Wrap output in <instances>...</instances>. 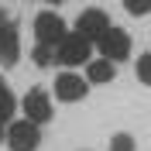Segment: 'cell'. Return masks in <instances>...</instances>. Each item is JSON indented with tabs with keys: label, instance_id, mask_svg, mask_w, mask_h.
Segmentation results:
<instances>
[{
	"label": "cell",
	"instance_id": "cell-2",
	"mask_svg": "<svg viewBox=\"0 0 151 151\" xmlns=\"http://www.w3.org/2000/svg\"><path fill=\"white\" fill-rule=\"evenodd\" d=\"M65 35H69L65 21L58 17L55 10H41V14L35 17V38H38V45H52V48H55Z\"/></svg>",
	"mask_w": 151,
	"mask_h": 151
},
{
	"label": "cell",
	"instance_id": "cell-14",
	"mask_svg": "<svg viewBox=\"0 0 151 151\" xmlns=\"http://www.w3.org/2000/svg\"><path fill=\"white\" fill-rule=\"evenodd\" d=\"M7 127H10V124L4 120V117H0V141H7Z\"/></svg>",
	"mask_w": 151,
	"mask_h": 151
},
{
	"label": "cell",
	"instance_id": "cell-6",
	"mask_svg": "<svg viewBox=\"0 0 151 151\" xmlns=\"http://www.w3.org/2000/svg\"><path fill=\"white\" fill-rule=\"evenodd\" d=\"M100 55L103 58H110V62H120V58H127V52H131V38H127V31H120V28H110L100 41Z\"/></svg>",
	"mask_w": 151,
	"mask_h": 151
},
{
	"label": "cell",
	"instance_id": "cell-1",
	"mask_svg": "<svg viewBox=\"0 0 151 151\" xmlns=\"http://www.w3.org/2000/svg\"><path fill=\"white\" fill-rule=\"evenodd\" d=\"M89 52H93V41L83 38L79 31H69L55 45V62H62V65H89Z\"/></svg>",
	"mask_w": 151,
	"mask_h": 151
},
{
	"label": "cell",
	"instance_id": "cell-7",
	"mask_svg": "<svg viewBox=\"0 0 151 151\" xmlns=\"http://www.w3.org/2000/svg\"><path fill=\"white\" fill-rule=\"evenodd\" d=\"M24 120H31V124H48L52 120V103H48V96H45V89H31L28 96H24Z\"/></svg>",
	"mask_w": 151,
	"mask_h": 151
},
{
	"label": "cell",
	"instance_id": "cell-12",
	"mask_svg": "<svg viewBox=\"0 0 151 151\" xmlns=\"http://www.w3.org/2000/svg\"><path fill=\"white\" fill-rule=\"evenodd\" d=\"M124 10L134 14V17H144V14L151 10V0H124Z\"/></svg>",
	"mask_w": 151,
	"mask_h": 151
},
{
	"label": "cell",
	"instance_id": "cell-17",
	"mask_svg": "<svg viewBox=\"0 0 151 151\" xmlns=\"http://www.w3.org/2000/svg\"><path fill=\"white\" fill-rule=\"evenodd\" d=\"M45 4H62V0H45Z\"/></svg>",
	"mask_w": 151,
	"mask_h": 151
},
{
	"label": "cell",
	"instance_id": "cell-15",
	"mask_svg": "<svg viewBox=\"0 0 151 151\" xmlns=\"http://www.w3.org/2000/svg\"><path fill=\"white\" fill-rule=\"evenodd\" d=\"M4 93H7V83H4V79H0V96H4Z\"/></svg>",
	"mask_w": 151,
	"mask_h": 151
},
{
	"label": "cell",
	"instance_id": "cell-4",
	"mask_svg": "<svg viewBox=\"0 0 151 151\" xmlns=\"http://www.w3.org/2000/svg\"><path fill=\"white\" fill-rule=\"evenodd\" d=\"M52 89H55V96L62 103H76V100H83L89 93V79H83V76H76V72H58Z\"/></svg>",
	"mask_w": 151,
	"mask_h": 151
},
{
	"label": "cell",
	"instance_id": "cell-10",
	"mask_svg": "<svg viewBox=\"0 0 151 151\" xmlns=\"http://www.w3.org/2000/svg\"><path fill=\"white\" fill-rule=\"evenodd\" d=\"M31 58H35V65H38V69H48L52 62H55V48H52V45H35Z\"/></svg>",
	"mask_w": 151,
	"mask_h": 151
},
{
	"label": "cell",
	"instance_id": "cell-3",
	"mask_svg": "<svg viewBox=\"0 0 151 151\" xmlns=\"http://www.w3.org/2000/svg\"><path fill=\"white\" fill-rule=\"evenodd\" d=\"M38 141H41V131L31 120H14L7 127V148L10 151H38Z\"/></svg>",
	"mask_w": 151,
	"mask_h": 151
},
{
	"label": "cell",
	"instance_id": "cell-11",
	"mask_svg": "<svg viewBox=\"0 0 151 151\" xmlns=\"http://www.w3.org/2000/svg\"><path fill=\"white\" fill-rule=\"evenodd\" d=\"M137 79H141L144 86H151V52H144V55L137 58Z\"/></svg>",
	"mask_w": 151,
	"mask_h": 151
},
{
	"label": "cell",
	"instance_id": "cell-13",
	"mask_svg": "<svg viewBox=\"0 0 151 151\" xmlns=\"http://www.w3.org/2000/svg\"><path fill=\"white\" fill-rule=\"evenodd\" d=\"M110 151H134V137L131 134H113L110 137Z\"/></svg>",
	"mask_w": 151,
	"mask_h": 151
},
{
	"label": "cell",
	"instance_id": "cell-5",
	"mask_svg": "<svg viewBox=\"0 0 151 151\" xmlns=\"http://www.w3.org/2000/svg\"><path fill=\"white\" fill-rule=\"evenodd\" d=\"M110 28H113V24L106 21V14H103V10H96V7L83 10V14H79V21H76V31H79L83 38H89V41H100Z\"/></svg>",
	"mask_w": 151,
	"mask_h": 151
},
{
	"label": "cell",
	"instance_id": "cell-16",
	"mask_svg": "<svg viewBox=\"0 0 151 151\" xmlns=\"http://www.w3.org/2000/svg\"><path fill=\"white\" fill-rule=\"evenodd\" d=\"M4 24H7V17H4V10H0V28H4Z\"/></svg>",
	"mask_w": 151,
	"mask_h": 151
},
{
	"label": "cell",
	"instance_id": "cell-9",
	"mask_svg": "<svg viewBox=\"0 0 151 151\" xmlns=\"http://www.w3.org/2000/svg\"><path fill=\"white\" fill-rule=\"evenodd\" d=\"M86 79H89V83H110L113 79V62L110 58H93V62L86 65Z\"/></svg>",
	"mask_w": 151,
	"mask_h": 151
},
{
	"label": "cell",
	"instance_id": "cell-8",
	"mask_svg": "<svg viewBox=\"0 0 151 151\" xmlns=\"http://www.w3.org/2000/svg\"><path fill=\"white\" fill-rule=\"evenodd\" d=\"M17 52H21L17 28L7 21V24L0 28V65H14V62H17Z\"/></svg>",
	"mask_w": 151,
	"mask_h": 151
}]
</instances>
